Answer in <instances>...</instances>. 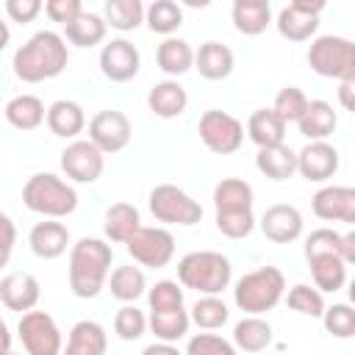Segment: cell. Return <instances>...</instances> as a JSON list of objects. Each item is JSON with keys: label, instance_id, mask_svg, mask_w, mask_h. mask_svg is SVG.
Here are the masks:
<instances>
[{"label": "cell", "instance_id": "26", "mask_svg": "<svg viewBox=\"0 0 355 355\" xmlns=\"http://www.w3.org/2000/svg\"><path fill=\"white\" fill-rule=\"evenodd\" d=\"M272 344V324L261 313H247L233 327V347L244 352H261Z\"/></svg>", "mask_w": 355, "mask_h": 355}, {"label": "cell", "instance_id": "53", "mask_svg": "<svg viewBox=\"0 0 355 355\" xmlns=\"http://www.w3.org/2000/svg\"><path fill=\"white\" fill-rule=\"evenodd\" d=\"M341 258H344L347 263L355 261V233H344V236H341Z\"/></svg>", "mask_w": 355, "mask_h": 355}, {"label": "cell", "instance_id": "50", "mask_svg": "<svg viewBox=\"0 0 355 355\" xmlns=\"http://www.w3.org/2000/svg\"><path fill=\"white\" fill-rule=\"evenodd\" d=\"M14 241H17V227L11 222V216L6 211H0V269L8 263L11 258V250H14Z\"/></svg>", "mask_w": 355, "mask_h": 355}, {"label": "cell", "instance_id": "54", "mask_svg": "<svg viewBox=\"0 0 355 355\" xmlns=\"http://www.w3.org/2000/svg\"><path fill=\"white\" fill-rule=\"evenodd\" d=\"M291 6H297V8H305V11H313V14H319V11L327 6V0H291Z\"/></svg>", "mask_w": 355, "mask_h": 355}, {"label": "cell", "instance_id": "13", "mask_svg": "<svg viewBox=\"0 0 355 355\" xmlns=\"http://www.w3.org/2000/svg\"><path fill=\"white\" fill-rule=\"evenodd\" d=\"M141 67V55L136 50L133 42L128 39H111L108 44H103L100 50V72L111 80V83H128L139 75Z\"/></svg>", "mask_w": 355, "mask_h": 355}, {"label": "cell", "instance_id": "20", "mask_svg": "<svg viewBox=\"0 0 355 355\" xmlns=\"http://www.w3.org/2000/svg\"><path fill=\"white\" fill-rule=\"evenodd\" d=\"M308 266H311V277H313V286L324 294H336L338 288H344L347 283V261L338 255V252H322V255H313V258H305Z\"/></svg>", "mask_w": 355, "mask_h": 355}, {"label": "cell", "instance_id": "46", "mask_svg": "<svg viewBox=\"0 0 355 355\" xmlns=\"http://www.w3.org/2000/svg\"><path fill=\"white\" fill-rule=\"evenodd\" d=\"M147 302H150V311L178 308L183 305V288L178 286V280H158L153 288H147Z\"/></svg>", "mask_w": 355, "mask_h": 355}, {"label": "cell", "instance_id": "7", "mask_svg": "<svg viewBox=\"0 0 355 355\" xmlns=\"http://www.w3.org/2000/svg\"><path fill=\"white\" fill-rule=\"evenodd\" d=\"M150 214L164 225L191 227L202 219V205L175 183H158L147 197Z\"/></svg>", "mask_w": 355, "mask_h": 355}, {"label": "cell", "instance_id": "39", "mask_svg": "<svg viewBox=\"0 0 355 355\" xmlns=\"http://www.w3.org/2000/svg\"><path fill=\"white\" fill-rule=\"evenodd\" d=\"M189 319L202 327V330H219L227 319H230V311L225 305V300H219V294H202L191 311H189Z\"/></svg>", "mask_w": 355, "mask_h": 355}, {"label": "cell", "instance_id": "24", "mask_svg": "<svg viewBox=\"0 0 355 355\" xmlns=\"http://www.w3.org/2000/svg\"><path fill=\"white\" fill-rule=\"evenodd\" d=\"M255 169L269 180H288L297 172V153L291 147H286V144L258 147Z\"/></svg>", "mask_w": 355, "mask_h": 355}, {"label": "cell", "instance_id": "37", "mask_svg": "<svg viewBox=\"0 0 355 355\" xmlns=\"http://www.w3.org/2000/svg\"><path fill=\"white\" fill-rule=\"evenodd\" d=\"M272 11L269 3H233V25L244 36H258L269 28Z\"/></svg>", "mask_w": 355, "mask_h": 355}, {"label": "cell", "instance_id": "38", "mask_svg": "<svg viewBox=\"0 0 355 355\" xmlns=\"http://www.w3.org/2000/svg\"><path fill=\"white\" fill-rule=\"evenodd\" d=\"M144 22L153 33L172 36L183 25V8L175 0H155L150 8H144Z\"/></svg>", "mask_w": 355, "mask_h": 355}, {"label": "cell", "instance_id": "8", "mask_svg": "<svg viewBox=\"0 0 355 355\" xmlns=\"http://www.w3.org/2000/svg\"><path fill=\"white\" fill-rule=\"evenodd\" d=\"M197 133H200V141L216 155H230L244 144L241 119H236L233 114L219 111V108H211V111H205L200 116Z\"/></svg>", "mask_w": 355, "mask_h": 355}, {"label": "cell", "instance_id": "12", "mask_svg": "<svg viewBox=\"0 0 355 355\" xmlns=\"http://www.w3.org/2000/svg\"><path fill=\"white\" fill-rule=\"evenodd\" d=\"M130 136H133V128H130V119L122 114V111H114V108H105V111H97L92 119H89V139L108 155V153H119L130 144Z\"/></svg>", "mask_w": 355, "mask_h": 355}, {"label": "cell", "instance_id": "2", "mask_svg": "<svg viewBox=\"0 0 355 355\" xmlns=\"http://www.w3.org/2000/svg\"><path fill=\"white\" fill-rule=\"evenodd\" d=\"M114 250L108 241L83 236L69 250V288L80 300H94L105 288Z\"/></svg>", "mask_w": 355, "mask_h": 355}, {"label": "cell", "instance_id": "30", "mask_svg": "<svg viewBox=\"0 0 355 355\" xmlns=\"http://www.w3.org/2000/svg\"><path fill=\"white\" fill-rule=\"evenodd\" d=\"M141 225V216H139V208L130 205V202H114L105 208V219H103V230H105V239L114 241V244H125L136 227Z\"/></svg>", "mask_w": 355, "mask_h": 355}, {"label": "cell", "instance_id": "6", "mask_svg": "<svg viewBox=\"0 0 355 355\" xmlns=\"http://www.w3.org/2000/svg\"><path fill=\"white\" fill-rule=\"evenodd\" d=\"M308 64L322 78L355 80V44L347 36H316L308 47Z\"/></svg>", "mask_w": 355, "mask_h": 355}, {"label": "cell", "instance_id": "4", "mask_svg": "<svg viewBox=\"0 0 355 355\" xmlns=\"http://www.w3.org/2000/svg\"><path fill=\"white\" fill-rule=\"evenodd\" d=\"M233 266L222 252L197 250L186 252L178 261V280L183 288H194L197 294H222L230 286Z\"/></svg>", "mask_w": 355, "mask_h": 355}, {"label": "cell", "instance_id": "35", "mask_svg": "<svg viewBox=\"0 0 355 355\" xmlns=\"http://www.w3.org/2000/svg\"><path fill=\"white\" fill-rule=\"evenodd\" d=\"M105 283L111 288V297L119 302H136L147 291V280L139 266H116L114 272H108Z\"/></svg>", "mask_w": 355, "mask_h": 355}, {"label": "cell", "instance_id": "32", "mask_svg": "<svg viewBox=\"0 0 355 355\" xmlns=\"http://www.w3.org/2000/svg\"><path fill=\"white\" fill-rule=\"evenodd\" d=\"M105 33H108L105 19L92 11H80L72 22L64 25V39L75 47H94L105 39Z\"/></svg>", "mask_w": 355, "mask_h": 355}, {"label": "cell", "instance_id": "17", "mask_svg": "<svg viewBox=\"0 0 355 355\" xmlns=\"http://www.w3.org/2000/svg\"><path fill=\"white\" fill-rule=\"evenodd\" d=\"M28 244H31V250H33L36 258L53 261V258H58V255L67 252V247H69V230H67L64 222L44 216V222H36L31 227Z\"/></svg>", "mask_w": 355, "mask_h": 355}, {"label": "cell", "instance_id": "36", "mask_svg": "<svg viewBox=\"0 0 355 355\" xmlns=\"http://www.w3.org/2000/svg\"><path fill=\"white\" fill-rule=\"evenodd\" d=\"M103 19L108 28L128 33L144 22V6H141V0H105Z\"/></svg>", "mask_w": 355, "mask_h": 355}, {"label": "cell", "instance_id": "48", "mask_svg": "<svg viewBox=\"0 0 355 355\" xmlns=\"http://www.w3.org/2000/svg\"><path fill=\"white\" fill-rule=\"evenodd\" d=\"M44 8V0H6V14L11 22L28 25L33 22Z\"/></svg>", "mask_w": 355, "mask_h": 355}, {"label": "cell", "instance_id": "45", "mask_svg": "<svg viewBox=\"0 0 355 355\" xmlns=\"http://www.w3.org/2000/svg\"><path fill=\"white\" fill-rule=\"evenodd\" d=\"M186 352L189 355H236V347H233V341H227L216 333H197L189 338Z\"/></svg>", "mask_w": 355, "mask_h": 355}, {"label": "cell", "instance_id": "5", "mask_svg": "<svg viewBox=\"0 0 355 355\" xmlns=\"http://www.w3.org/2000/svg\"><path fill=\"white\" fill-rule=\"evenodd\" d=\"M286 294V277L277 266H258L236 280L233 302L244 313H266Z\"/></svg>", "mask_w": 355, "mask_h": 355}, {"label": "cell", "instance_id": "57", "mask_svg": "<svg viewBox=\"0 0 355 355\" xmlns=\"http://www.w3.org/2000/svg\"><path fill=\"white\" fill-rule=\"evenodd\" d=\"M183 6H189V8H208L214 0H180Z\"/></svg>", "mask_w": 355, "mask_h": 355}, {"label": "cell", "instance_id": "44", "mask_svg": "<svg viewBox=\"0 0 355 355\" xmlns=\"http://www.w3.org/2000/svg\"><path fill=\"white\" fill-rule=\"evenodd\" d=\"M272 108H275V111L280 114V119L288 125V122H297V119L302 116V111L308 108V97H305V92L297 89V86H283V89L277 92Z\"/></svg>", "mask_w": 355, "mask_h": 355}, {"label": "cell", "instance_id": "23", "mask_svg": "<svg viewBox=\"0 0 355 355\" xmlns=\"http://www.w3.org/2000/svg\"><path fill=\"white\" fill-rule=\"evenodd\" d=\"M108 349V336L105 327L94 319H80L69 330L67 341V355H103Z\"/></svg>", "mask_w": 355, "mask_h": 355}, {"label": "cell", "instance_id": "11", "mask_svg": "<svg viewBox=\"0 0 355 355\" xmlns=\"http://www.w3.org/2000/svg\"><path fill=\"white\" fill-rule=\"evenodd\" d=\"M105 169V153L92 139H75L61 153V172L75 183H94Z\"/></svg>", "mask_w": 355, "mask_h": 355}, {"label": "cell", "instance_id": "27", "mask_svg": "<svg viewBox=\"0 0 355 355\" xmlns=\"http://www.w3.org/2000/svg\"><path fill=\"white\" fill-rule=\"evenodd\" d=\"M275 25H277V33L283 39H288V42H308L319 31V14L297 8V6H286L277 14Z\"/></svg>", "mask_w": 355, "mask_h": 355}, {"label": "cell", "instance_id": "40", "mask_svg": "<svg viewBox=\"0 0 355 355\" xmlns=\"http://www.w3.org/2000/svg\"><path fill=\"white\" fill-rule=\"evenodd\" d=\"M283 297H286L288 308L297 311V313H302V316H313V319H319L322 311H324V297H322V291H319L316 286L297 283V286H291L288 294H283Z\"/></svg>", "mask_w": 355, "mask_h": 355}, {"label": "cell", "instance_id": "3", "mask_svg": "<svg viewBox=\"0 0 355 355\" xmlns=\"http://www.w3.org/2000/svg\"><path fill=\"white\" fill-rule=\"evenodd\" d=\"M22 202L33 214L64 219L78 208V191L72 183L61 180L53 172H36L22 186Z\"/></svg>", "mask_w": 355, "mask_h": 355}, {"label": "cell", "instance_id": "9", "mask_svg": "<svg viewBox=\"0 0 355 355\" xmlns=\"http://www.w3.org/2000/svg\"><path fill=\"white\" fill-rule=\"evenodd\" d=\"M130 258L147 269H164L175 255V236L166 227H144L139 225L136 233L125 241Z\"/></svg>", "mask_w": 355, "mask_h": 355}, {"label": "cell", "instance_id": "25", "mask_svg": "<svg viewBox=\"0 0 355 355\" xmlns=\"http://www.w3.org/2000/svg\"><path fill=\"white\" fill-rule=\"evenodd\" d=\"M297 125H300V133L308 141H313V139H327L336 130L338 116H336V111L327 100H308V108L302 111Z\"/></svg>", "mask_w": 355, "mask_h": 355}, {"label": "cell", "instance_id": "10", "mask_svg": "<svg viewBox=\"0 0 355 355\" xmlns=\"http://www.w3.org/2000/svg\"><path fill=\"white\" fill-rule=\"evenodd\" d=\"M19 341L28 355H58L61 352V330L55 319L44 311H25L17 324Z\"/></svg>", "mask_w": 355, "mask_h": 355}, {"label": "cell", "instance_id": "15", "mask_svg": "<svg viewBox=\"0 0 355 355\" xmlns=\"http://www.w3.org/2000/svg\"><path fill=\"white\" fill-rule=\"evenodd\" d=\"M311 208L324 222H355V189L352 186H322L311 197Z\"/></svg>", "mask_w": 355, "mask_h": 355}, {"label": "cell", "instance_id": "1", "mask_svg": "<svg viewBox=\"0 0 355 355\" xmlns=\"http://www.w3.org/2000/svg\"><path fill=\"white\" fill-rule=\"evenodd\" d=\"M69 64L67 39L55 31H36L17 53H14V75L22 83H42L58 78Z\"/></svg>", "mask_w": 355, "mask_h": 355}, {"label": "cell", "instance_id": "16", "mask_svg": "<svg viewBox=\"0 0 355 355\" xmlns=\"http://www.w3.org/2000/svg\"><path fill=\"white\" fill-rule=\"evenodd\" d=\"M258 225H261V233L275 244H291L302 236V214L286 202L269 205Z\"/></svg>", "mask_w": 355, "mask_h": 355}, {"label": "cell", "instance_id": "58", "mask_svg": "<svg viewBox=\"0 0 355 355\" xmlns=\"http://www.w3.org/2000/svg\"><path fill=\"white\" fill-rule=\"evenodd\" d=\"M233 3H269V0H233Z\"/></svg>", "mask_w": 355, "mask_h": 355}, {"label": "cell", "instance_id": "49", "mask_svg": "<svg viewBox=\"0 0 355 355\" xmlns=\"http://www.w3.org/2000/svg\"><path fill=\"white\" fill-rule=\"evenodd\" d=\"M80 11H83V0H44V14L58 25L72 22Z\"/></svg>", "mask_w": 355, "mask_h": 355}, {"label": "cell", "instance_id": "22", "mask_svg": "<svg viewBox=\"0 0 355 355\" xmlns=\"http://www.w3.org/2000/svg\"><path fill=\"white\" fill-rule=\"evenodd\" d=\"M44 122H47V128H50L53 136H58V139H75L86 128V114H83V108L75 100H55L47 108Z\"/></svg>", "mask_w": 355, "mask_h": 355}, {"label": "cell", "instance_id": "47", "mask_svg": "<svg viewBox=\"0 0 355 355\" xmlns=\"http://www.w3.org/2000/svg\"><path fill=\"white\" fill-rule=\"evenodd\" d=\"M322 252H338L341 255V233H336L330 227H319L305 239V258H313Z\"/></svg>", "mask_w": 355, "mask_h": 355}, {"label": "cell", "instance_id": "41", "mask_svg": "<svg viewBox=\"0 0 355 355\" xmlns=\"http://www.w3.org/2000/svg\"><path fill=\"white\" fill-rule=\"evenodd\" d=\"M114 333L122 341H139L147 333V316L133 302H125L114 316Z\"/></svg>", "mask_w": 355, "mask_h": 355}, {"label": "cell", "instance_id": "56", "mask_svg": "<svg viewBox=\"0 0 355 355\" xmlns=\"http://www.w3.org/2000/svg\"><path fill=\"white\" fill-rule=\"evenodd\" d=\"M8 42H11V31H8V25L0 19V53L8 47Z\"/></svg>", "mask_w": 355, "mask_h": 355}, {"label": "cell", "instance_id": "21", "mask_svg": "<svg viewBox=\"0 0 355 355\" xmlns=\"http://www.w3.org/2000/svg\"><path fill=\"white\" fill-rule=\"evenodd\" d=\"M147 105H150V111H153L155 116H161V119H175V116H180V114L186 111L189 94H186V89H183L175 78H169V80L155 83V86L147 92Z\"/></svg>", "mask_w": 355, "mask_h": 355}, {"label": "cell", "instance_id": "31", "mask_svg": "<svg viewBox=\"0 0 355 355\" xmlns=\"http://www.w3.org/2000/svg\"><path fill=\"white\" fill-rule=\"evenodd\" d=\"M189 324H191V319H189V311L183 305L150 311V316H147V327L153 330V336L161 341H172V344H178L189 333Z\"/></svg>", "mask_w": 355, "mask_h": 355}, {"label": "cell", "instance_id": "43", "mask_svg": "<svg viewBox=\"0 0 355 355\" xmlns=\"http://www.w3.org/2000/svg\"><path fill=\"white\" fill-rule=\"evenodd\" d=\"M255 227L252 208L250 211H216V230L227 239H247Z\"/></svg>", "mask_w": 355, "mask_h": 355}, {"label": "cell", "instance_id": "55", "mask_svg": "<svg viewBox=\"0 0 355 355\" xmlns=\"http://www.w3.org/2000/svg\"><path fill=\"white\" fill-rule=\"evenodd\" d=\"M11 349V333H8V324L6 319L0 316V355H6Z\"/></svg>", "mask_w": 355, "mask_h": 355}, {"label": "cell", "instance_id": "52", "mask_svg": "<svg viewBox=\"0 0 355 355\" xmlns=\"http://www.w3.org/2000/svg\"><path fill=\"white\" fill-rule=\"evenodd\" d=\"M144 355H178V347L172 344V341H155V344H150V347H144Z\"/></svg>", "mask_w": 355, "mask_h": 355}, {"label": "cell", "instance_id": "42", "mask_svg": "<svg viewBox=\"0 0 355 355\" xmlns=\"http://www.w3.org/2000/svg\"><path fill=\"white\" fill-rule=\"evenodd\" d=\"M322 322H324V330L336 338H352L355 336V311L347 302H336L330 308L324 305Z\"/></svg>", "mask_w": 355, "mask_h": 355}, {"label": "cell", "instance_id": "29", "mask_svg": "<svg viewBox=\"0 0 355 355\" xmlns=\"http://www.w3.org/2000/svg\"><path fill=\"white\" fill-rule=\"evenodd\" d=\"M247 136L258 147L283 144V139H286V122L280 119V114L275 108H258L247 119Z\"/></svg>", "mask_w": 355, "mask_h": 355}, {"label": "cell", "instance_id": "19", "mask_svg": "<svg viewBox=\"0 0 355 355\" xmlns=\"http://www.w3.org/2000/svg\"><path fill=\"white\" fill-rule=\"evenodd\" d=\"M194 67L205 80H225L233 72L236 58L227 44L211 39V42L200 44V50L194 53Z\"/></svg>", "mask_w": 355, "mask_h": 355}, {"label": "cell", "instance_id": "33", "mask_svg": "<svg viewBox=\"0 0 355 355\" xmlns=\"http://www.w3.org/2000/svg\"><path fill=\"white\" fill-rule=\"evenodd\" d=\"M44 103L36 94H17L6 103V119L17 130H36L44 122Z\"/></svg>", "mask_w": 355, "mask_h": 355}, {"label": "cell", "instance_id": "34", "mask_svg": "<svg viewBox=\"0 0 355 355\" xmlns=\"http://www.w3.org/2000/svg\"><path fill=\"white\" fill-rule=\"evenodd\" d=\"M252 186L241 178H222L214 186V208L216 211H250L252 208Z\"/></svg>", "mask_w": 355, "mask_h": 355}, {"label": "cell", "instance_id": "51", "mask_svg": "<svg viewBox=\"0 0 355 355\" xmlns=\"http://www.w3.org/2000/svg\"><path fill=\"white\" fill-rule=\"evenodd\" d=\"M338 100H341V108H344V111H352V108H355V80H341V86H338Z\"/></svg>", "mask_w": 355, "mask_h": 355}, {"label": "cell", "instance_id": "14", "mask_svg": "<svg viewBox=\"0 0 355 355\" xmlns=\"http://www.w3.org/2000/svg\"><path fill=\"white\" fill-rule=\"evenodd\" d=\"M297 172L308 183H324L338 172V150L327 139H313L297 153Z\"/></svg>", "mask_w": 355, "mask_h": 355}, {"label": "cell", "instance_id": "28", "mask_svg": "<svg viewBox=\"0 0 355 355\" xmlns=\"http://www.w3.org/2000/svg\"><path fill=\"white\" fill-rule=\"evenodd\" d=\"M155 61H158L161 72H166L169 78H178V75H183L194 67V50L186 39L166 36L155 50Z\"/></svg>", "mask_w": 355, "mask_h": 355}, {"label": "cell", "instance_id": "18", "mask_svg": "<svg viewBox=\"0 0 355 355\" xmlns=\"http://www.w3.org/2000/svg\"><path fill=\"white\" fill-rule=\"evenodd\" d=\"M42 297V288H39V280L28 272H11L0 280V302L8 308V311H31L36 308Z\"/></svg>", "mask_w": 355, "mask_h": 355}]
</instances>
